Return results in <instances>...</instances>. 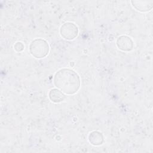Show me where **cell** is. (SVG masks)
Instances as JSON below:
<instances>
[{
	"instance_id": "cell-1",
	"label": "cell",
	"mask_w": 153,
	"mask_h": 153,
	"mask_svg": "<svg viewBox=\"0 0 153 153\" xmlns=\"http://www.w3.org/2000/svg\"><path fill=\"white\" fill-rule=\"evenodd\" d=\"M54 84L58 89L67 94L76 93L80 87V78L78 74L71 69L63 68L54 75Z\"/></svg>"
},
{
	"instance_id": "cell-2",
	"label": "cell",
	"mask_w": 153,
	"mask_h": 153,
	"mask_svg": "<svg viewBox=\"0 0 153 153\" xmlns=\"http://www.w3.org/2000/svg\"><path fill=\"white\" fill-rule=\"evenodd\" d=\"M49 45L47 42L41 38L33 40L29 45V52L35 58H44L48 54Z\"/></svg>"
},
{
	"instance_id": "cell-3",
	"label": "cell",
	"mask_w": 153,
	"mask_h": 153,
	"mask_svg": "<svg viewBox=\"0 0 153 153\" xmlns=\"http://www.w3.org/2000/svg\"><path fill=\"white\" fill-rule=\"evenodd\" d=\"M60 33L62 37L64 39L67 40H72L77 36L78 29L74 23L67 22L61 26Z\"/></svg>"
},
{
	"instance_id": "cell-4",
	"label": "cell",
	"mask_w": 153,
	"mask_h": 153,
	"mask_svg": "<svg viewBox=\"0 0 153 153\" xmlns=\"http://www.w3.org/2000/svg\"><path fill=\"white\" fill-rule=\"evenodd\" d=\"M116 44L117 47L124 51H131L134 46L132 39L127 36L122 35L118 38Z\"/></svg>"
},
{
	"instance_id": "cell-5",
	"label": "cell",
	"mask_w": 153,
	"mask_h": 153,
	"mask_svg": "<svg viewBox=\"0 0 153 153\" xmlns=\"http://www.w3.org/2000/svg\"><path fill=\"white\" fill-rule=\"evenodd\" d=\"M133 7L140 12L150 11L153 7V1H131Z\"/></svg>"
},
{
	"instance_id": "cell-6",
	"label": "cell",
	"mask_w": 153,
	"mask_h": 153,
	"mask_svg": "<svg viewBox=\"0 0 153 153\" xmlns=\"http://www.w3.org/2000/svg\"><path fill=\"white\" fill-rule=\"evenodd\" d=\"M48 97L50 100L54 103H59L64 100L65 94L58 88H53L48 93Z\"/></svg>"
},
{
	"instance_id": "cell-7",
	"label": "cell",
	"mask_w": 153,
	"mask_h": 153,
	"mask_svg": "<svg viewBox=\"0 0 153 153\" xmlns=\"http://www.w3.org/2000/svg\"><path fill=\"white\" fill-rule=\"evenodd\" d=\"M88 140L90 143L93 145H100L103 142V134L97 131H91L88 135Z\"/></svg>"
},
{
	"instance_id": "cell-8",
	"label": "cell",
	"mask_w": 153,
	"mask_h": 153,
	"mask_svg": "<svg viewBox=\"0 0 153 153\" xmlns=\"http://www.w3.org/2000/svg\"><path fill=\"white\" fill-rule=\"evenodd\" d=\"M24 48H25V46H24L23 44L21 42H17L14 45V50L17 52L22 51L23 50Z\"/></svg>"
}]
</instances>
